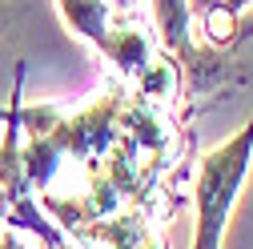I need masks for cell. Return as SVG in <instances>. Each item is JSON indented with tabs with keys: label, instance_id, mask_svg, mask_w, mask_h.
I'll return each instance as SVG.
<instances>
[{
	"label": "cell",
	"instance_id": "cell-4",
	"mask_svg": "<svg viewBox=\"0 0 253 249\" xmlns=\"http://www.w3.org/2000/svg\"><path fill=\"white\" fill-rule=\"evenodd\" d=\"M12 20H16V8L8 4V0H0V33H8Z\"/></svg>",
	"mask_w": 253,
	"mask_h": 249
},
{
	"label": "cell",
	"instance_id": "cell-2",
	"mask_svg": "<svg viewBox=\"0 0 253 249\" xmlns=\"http://www.w3.org/2000/svg\"><path fill=\"white\" fill-rule=\"evenodd\" d=\"M56 12L69 24V33L92 44L117 73L125 77L149 73L153 44H149L145 24L129 8H117L113 0H56Z\"/></svg>",
	"mask_w": 253,
	"mask_h": 249
},
{
	"label": "cell",
	"instance_id": "cell-6",
	"mask_svg": "<svg viewBox=\"0 0 253 249\" xmlns=\"http://www.w3.org/2000/svg\"><path fill=\"white\" fill-rule=\"evenodd\" d=\"M113 4H117V8H129V12H133V8L141 4V0H113Z\"/></svg>",
	"mask_w": 253,
	"mask_h": 249
},
{
	"label": "cell",
	"instance_id": "cell-3",
	"mask_svg": "<svg viewBox=\"0 0 253 249\" xmlns=\"http://www.w3.org/2000/svg\"><path fill=\"white\" fill-rule=\"evenodd\" d=\"M189 12H193V24L201 20V28L213 41H229L237 33L241 12L253 4V0H185Z\"/></svg>",
	"mask_w": 253,
	"mask_h": 249
},
{
	"label": "cell",
	"instance_id": "cell-1",
	"mask_svg": "<svg viewBox=\"0 0 253 249\" xmlns=\"http://www.w3.org/2000/svg\"><path fill=\"white\" fill-rule=\"evenodd\" d=\"M249 169H253V113L229 141L209 149L197 165V185H193L197 225H193V245L189 249L225 245V229H229V217L237 209L245 181H249Z\"/></svg>",
	"mask_w": 253,
	"mask_h": 249
},
{
	"label": "cell",
	"instance_id": "cell-5",
	"mask_svg": "<svg viewBox=\"0 0 253 249\" xmlns=\"http://www.w3.org/2000/svg\"><path fill=\"white\" fill-rule=\"evenodd\" d=\"M0 249H24V245H20V237H16L12 229H8L4 237H0Z\"/></svg>",
	"mask_w": 253,
	"mask_h": 249
}]
</instances>
